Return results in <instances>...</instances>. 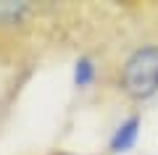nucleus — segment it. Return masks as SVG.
<instances>
[{"label": "nucleus", "instance_id": "nucleus-2", "mask_svg": "<svg viewBox=\"0 0 158 155\" xmlns=\"http://www.w3.org/2000/svg\"><path fill=\"white\" fill-rule=\"evenodd\" d=\"M137 134H140V118L132 116V118H127L124 124H118V129L113 132L111 150L113 153H127V150H132L135 142H137Z\"/></svg>", "mask_w": 158, "mask_h": 155}, {"label": "nucleus", "instance_id": "nucleus-4", "mask_svg": "<svg viewBox=\"0 0 158 155\" xmlns=\"http://www.w3.org/2000/svg\"><path fill=\"white\" fill-rule=\"evenodd\" d=\"M24 13V3H0V21H16Z\"/></svg>", "mask_w": 158, "mask_h": 155}, {"label": "nucleus", "instance_id": "nucleus-1", "mask_svg": "<svg viewBox=\"0 0 158 155\" xmlns=\"http://www.w3.org/2000/svg\"><path fill=\"white\" fill-rule=\"evenodd\" d=\"M121 84H124L127 95H132L137 100L158 92V47L156 45H145L129 55V61L124 63Z\"/></svg>", "mask_w": 158, "mask_h": 155}, {"label": "nucleus", "instance_id": "nucleus-3", "mask_svg": "<svg viewBox=\"0 0 158 155\" xmlns=\"http://www.w3.org/2000/svg\"><path fill=\"white\" fill-rule=\"evenodd\" d=\"M92 76H95V66H92L87 58H79L77 68H74V82H77L79 87H87V84L92 82Z\"/></svg>", "mask_w": 158, "mask_h": 155}]
</instances>
